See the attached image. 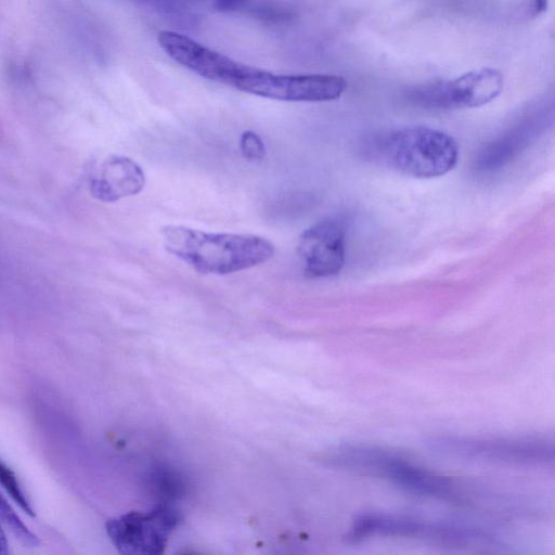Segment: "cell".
I'll list each match as a JSON object with an SVG mask.
<instances>
[{
	"label": "cell",
	"instance_id": "cell-1",
	"mask_svg": "<svg viewBox=\"0 0 555 555\" xmlns=\"http://www.w3.org/2000/svg\"><path fill=\"white\" fill-rule=\"evenodd\" d=\"M157 41L183 67L245 93L286 102H328L347 89L341 76L275 74L235 61L177 31L162 30Z\"/></svg>",
	"mask_w": 555,
	"mask_h": 555
},
{
	"label": "cell",
	"instance_id": "cell-2",
	"mask_svg": "<svg viewBox=\"0 0 555 555\" xmlns=\"http://www.w3.org/2000/svg\"><path fill=\"white\" fill-rule=\"evenodd\" d=\"M160 234L168 253L202 274L243 271L274 255V245L257 235L209 233L183 225H166Z\"/></svg>",
	"mask_w": 555,
	"mask_h": 555
},
{
	"label": "cell",
	"instance_id": "cell-3",
	"mask_svg": "<svg viewBox=\"0 0 555 555\" xmlns=\"http://www.w3.org/2000/svg\"><path fill=\"white\" fill-rule=\"evenodd\" d=\"M322 461L332 467L385 479L414 494L440 500L457 498L456 488L450 479L382 447L343 443L326 451Z\"/></svg>",
	"mask_w": 555,
	"mask_h": 555
},
{
	"label": "cell",
	"instance_id": "cell-4",
	"mask_svg": "<svg viewBox=\"0 0 555 555\" xmlns=\"http://www.w3.org/2000/svg\"><path fill=\"white\" fill-rule=\"evenodd\" d=\"M374 156L389 168L416 178H436L451 171L459 146L446 132L424 126L402 128L376 140Z\"/></svg>",
	"mask_w": 555,
	"mask_h": 555
},
{
	"label": "cell",
	"instance_id": "cell-5",
	"mask_svg": "<svg viewBox=\"0 0 555 555\" xmlns=\"http://www.w3.org/2000/svg\"><path fill=\"white\" fill-rule=\"evenodd\" d=\"M433 452L462 460L519 465L548 466L554 463V442L546 437H470L433 435L425 439Z\"/></svg>",
	"mask_w": 555,
	"mask_h": 555
},
{
	"label": "cell",
	"instance_id": "cell-6",
	"mask_svg": "<svg viewBox=\"0 0 555 555\" xmlns=\"http://www.w3.org/2000/svg\"><path fill=\"white\" fill-rule=\"evenodd\" d=\"M181 520V514L168 504H158L147 511H134L106 521V533L121 554L158 555L164 553L171 532Z\"/></svg>",
	"mask_w": 555,
	"mask_h": 555
},
{
	"label": "cell",
	"instance_id": "cell-7",
	"mask_svg": "<svg viewBox=\"0 0 555 555\" xmlns=\"http://www.w3.org/2000/svg\"><path fill=\"white\" fill-rule=\"evenodd\" d=\"M415 538L451 545H470L475 539L473 527L444 521H423L404 516L369 514L357 517L345 539L357 543L370 537Z\"/></svg>",
	"mask_w": 555,
	"mask_h": 555
},
{
	"label": "cell",
	"instance_id": "cell-8",
	"mask_svg": "<svg viewBox=\"0 0 555 555\" xmlns=\"http://www.w3.org/2000/svg\"><path fill=\"white\" fill-rule=\"evenodd\" d=\"M503 88L504 77L498 69L481 67L422 89L416 95L422 104L430 107L473 108L493 101Z\"/></svg>",
	"mask_w": 555,
	"mask_h": 555
},
{
	"label": "cell",
	"instance_id": "cell-9",
	"mask_svg": "<svg viewBox=\"0 0 555 555\" xmlns=\"http://www.w3.org/2000/svg\"><path fill=\"white\" fill-rule=\"evenodd\" d=\"M346 230L341 221L326 218L304 231L297 251L307 278L320 279L337 275L345 264Z\"/></svg>",
	"mask_w": 555,
	"mask_h": 555
},
{
	"label": "cell",
	"instance_id": "cell-10",
	"mask_svg": "<svg viewBox=\"0 0 555 555\" xmlns=\"http://www.w3.org/2000/svg\"><path fill=\"white\" fill-rule=\"evenodd\" d=\"M145 185L143 169L128 157L115 156L103 167L100 179L93 183L94 195L105 202H115L140 193Z\"/></svg>",
	"mask_w": 555,
	"mask_h": 555
},
{
	"label": "cell",
	"instance_id": "cell-11",
	"mask_svg": "<svg viewBox=\"0 0 555 555\" xmlns=\"http://www.w3.org/2000/svg\"><path fill=\"white\" fill-rule=\"evenodd\" d=\"M534 131L531 126L493 140L479 153L476 166L481 171H494L508 164L532 140Z\"/></svg>",
	"mask_w": 555,
	"mask_h": 555
},
{
	"label": "cell",
	"instance_id": "cell-12",
	"mask_svg": "<svg viewBox=\"0 0 555 555\" xmlns=\"http://www.w3.org/2000/svg\"><path fill=\"white\" fill-rule=\"evenodd\" d=\"M0 519L10 529L13 535L24 545L36 547L39 545V539L22 521L10 503L0 493Z\"/></svg>",
	"mask_w": 555,
	"mask_h": 555
},
{
	"label": "cell",
	"instance_id": "cell-13",
	"mask_svg": "<svg viewBox=\"0 0 555 555\" xmlns=\"http://www.w3.org/2000/svg\"><path fill=\"white\" fill-rule=\"evenodd\" d=\"M0 485L12 500L29 516L34 517V508L24 492L16 475L0 460Z\"/></svg>",
	"mask_w": 555,
	"mask_h": 555
},
{
	"label": "cell",
	"instance_id": "cell-14",
	"mask_svg": "<svg viewBox=\"0 0 555 555\" xmlns=\"http://www.w3.org/2000/svg\"><path fill=\"white\" fill-rule=\"evenodd\" d=\"M240 150L242 155L249 160H259L266 155L263 141L257 133L249 130L242 133Z\"/></svg>",
	"mask_w": 555,
	"mask_h": 555
},
{
	"label": "cell",
	"instance_id": "cell-15",
	"mask_svg": "<svg viewBox=\"0 0 555 555\" xmlns=\"http://www.w3.org/2000/svg\"><path fill=\"white\" fill-rule=\"evenodd\" d=\"M9 553V543L5 537V533L1 526L0 520V555H7Z\"/></svg>",
	"mask_w": 555,
	"mask_h": 555
},
{
	"label": "cell",
	"instance_id": "cell-16",
	"mask_svg": "<svg viewBox=\"0 0 555 555\" xmlns=\"http://www.w3.org/2000/svg\"><path fill=\"white\" fill-rule=\"evenodd\" d=\"M242 1L243 0H217V5L221 10H229Z\"/></svg>",
	"mask_w": 555,
	"mask_h": 555
},
{
	"label": "cell",
	"instance_id": "cell-17",
	"mask_svg": "<svg viewBox=\"0 0 555 555\" xmlns=\"http://www.w3.org/2000/svg\"><path fill=\"white\" fill-rule=\"evenodd\" d=\"M533 2H534V10H535V12L539 13V12L545 10L547 0H534Z\"/></svg>",
	"mask_w": 555,
	"mask_h": 555
}]
</instances>
